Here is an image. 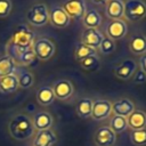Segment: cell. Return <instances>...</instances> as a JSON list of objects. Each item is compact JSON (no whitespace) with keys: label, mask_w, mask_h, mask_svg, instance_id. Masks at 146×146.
<instances>
[{"label":"cell","mask_w":146,"mask_h":146,"mask_svg":"<svg viewBox=\"0 0 146 146\" xmlns=\"http://www.w3.org/2000/svg\"><path fill=\"white\" fill-rule=\"evenodd\" d=\"M13 8L11 0H0V18H6L9 16Z\"/></svg>","instance_id":"obj_31"},{"label":"cell","mask_w":146,"mask_h":146,"mask_svg":"<svg viewBox=\"0 0 146 146\" xmlns=\"http://www.w3.org/2000/svg\"><path fill=\"white\" fill-rule=\"evenodd\" d=\"M54 119L51 116L50 113L41 111L34 114L33 119H32V123L35 130L40 131V130H46V129H50L52 125Z\"/></svg>","instance_id":"obj_17"},{"label":"cell","mask_w":146,"mask_h":146,"mask_svg":"<svg viewBox=\"0 0 146 146\" xmlns=\"http://www.w3.org/2000/svg\"><path fill=\"white\" fill-rule=\"evenodd\" d=\"M139 66H140V71H143L146 74V54L140 56V58H139Z\"/></svg>","instance_id":"obj_33"},{"label":"cell","mask_w":146,"mask_h":146,"mask_svg":"<svg viewBox=\"0 0 146 146\" xmlns=\"http://www.w3.org/2000/svg\"><path fill=\"white\" fill-rule=\"evenodd\" d=\"M17 80H18V88L27 89L33 86L34 75L30 71H23L17 75Z\"/></svg>","instance_id":"obj_27"},{"label":"cell","mask_w":146,"mask_h":146,"mask_svg":"<svg viewBox=\"0 0 146 146\" xmlns=\"http://www.w3.org/2000/svg\"><path fill=\"white\" fill-rule=\"evenodd\" d=\"M32 50H33L35 57L39 58L40 60H48L54 56V54L56 51V47H55L54 42L50 41L49 39L39 38V39L34 40Z\"/></svg>","instance_id":"obj_5"},{"label":"cell","mask_w":146,"mask_h":146,"mask_svg":"<svg viewBox=\"0 0 146 146\" xmlns=\"http://www.w3.org/2000/svg\"><path fill=\"white\" fill-rule=\"evenodd\" d=\"M75 111H76V114L81 119H88V117H90L91 116V111H92V99H90L88 97L80 99L76 103Z\"/></svg>","instance_id":"obj_24"},{"label":"cell","mask_w":146,"mask_h":146,"mask_svg":"<svg viewBox=\"0 0 146 146\" xmlns=\"http://www.w3.org/2000/svg\"><path fill=\"white\" fill-rule=\"evenodd\" d=\"M105 13L111 19H121L124 15L123 0H108L105 6Z\"/></svg>","instance_id":"obj_15"},{"label":"cell","mask_w":146,"mask_h":146,"mask_svg":"<svg viewBox=\"0 0 146 146\" xmlns=\"http://www.w3.org/2000/svg\"><path fill=\"white\" fill-rule=\"evenodd\" d=\"M34 40H35L34 32L27 25L21 24L14 31L8 43L18 50H26L32 48Z\"/></svg>","instance_id":"obj_2"},{"label":"cell","mask_w":146,"mask_h":146,"mask_svg":"<svg viewBox=\"0 0 146 146\" xmlns=\"http://www.w3.org/2000/svg\"><path fill=\"white\" fill-rule=\"evenodd\" d=\"M57 141V136L51 129L40 130L34 137L33 146H54Z\"/></svg>","instance_id":"obj_16"},{"label":"cell","mask_w":146,"mask_h":146,"mask_svg":"<svg viewBox=\"0 0 146 146\" xmlns=\"http://www.w3.org/2000/svg\"><path fill=\"white\" fill-rule=\"evenodd\" d=\"M128 128H131L132 130H139L146 128V113L140 110H135L128 117Z\"/></svg>","instance_id":"obj_18"},{"label":"cell","mask_w":146,"mask_h":146,"mask_svg":"<svg viewBox=\"0 0 146 146\" xmlns=\"http://www.w3.org/2000/svg\"><path fill=\"white\" fill-rule=\"evenodd\" d=\"M131 22H138L146 17V3L143 0H127L124 2V15Z\"/></svg>","instance_id":"obj_4"},{"label":"cell","mask_w":146,"mask_h":146,"mask_svg":"<svg viewBox=\"0 0 146 146\" xmlns=\"http://www.w3.org/2000/svg\"><path fill=\"white\" fill-rule=\"evenodd\" d=\"M34 131L32 119L26 114H16L9 122V133L16 140H26L33 136Z\"/></svg>","instance_id":"obj_1"},{"label":"cell","mask_w":146,"mask_h":146,"mask_svg":"<svg viewBox=\"0 0 146 146\" xmlns=\"http://www.w3.org/2000/svg\"><path fill=\"white\" fill-rule=\"evenodd\" d=\"M91 1L96 5H106L108 0H91Z\"/></svg>","instance_id":"obj_34"},{"label":"cell","mask_w":146,"mask_h":146,"mask_svg":"<svg viewBox=\"0 0 146 146\" xmlns=\"http://www.w3.org/2000/svg\"><path fill=\"white\" fill-rule=\"evenodd\" d=\"M108 128L114 132V133H121L128 129V122L127 117L119 116V115H113L110 120V125Z\"/></svg>","instance_id":"obj_25"},{"label":"cell","mask_w":146,"mask_h":146,"mask_svg":"<svg viewBox=\"0 0 146 146\" xmlns=\"http://www.w3.org/2000/svg\"><path fill=\"white\" fill-rule=\"evenodd\" d=\"M137 70V63L133 59H125L119 66L115 67L114 74L121 80H129L132 78Z\"/></svg>","instance_id":"obj_13"},{"label":"cell","mask_w":146,"mask_h":146,"mask_svg":"<svg viewBox=\"0 0 146 146\" xmlns=\"http://www.w3.org/2000/svg\"><path fill=\"white\" fill-rule=\"evenodd\" d=\"M51 88H52L55 98H57L59 100H67L68 98L72 97V95L74 92V87H73L72 82L66 79L56 81Z\"/></svg>","instance_id":"obj_10"},{"label":"cell","mask_w":146,"mask_h":146,"mask_svg":"<svg viewBox=\"0 0 146 146\" xmlns=\"http://www.w3.org/2000/svg\"><path fill=\"white\" fill-rule=\"evenodd\" d=\"M128 32L127 24L123 19H111L106 25V34L111 40H120L125 36Z\"/></svg>","instance_id":"obj_9"},{"label":"cell","mask_w":146,"mask_h":146,"mask_svg":"<svg viewBox=\"0 0 146 146\" xmlns=\"http://www.w3.org/2000/svg\"><path fill=\"white\" fill-rule=\"evenodd\" d=\"M133 111H135V104L128 98H122L112 103V113L114 115L128 117Z\"/></svg>","instance_id":"obj_14"},{"label":"cell","mask_w":146,"mask_h":146,"mask_svg":"<svg viewBox=\"0 0 146 146\" xmlns=\"http://www.w3.org/2000/svg\"><path fill=\"white\" fill-rule=\"evenodd\" d=\"M132 76H133V81L136 83H144L146 81V74L143 71H140V70L139 71H136Z\"/></svg>","instance_id":"obj_32"},{"label":"cell","mask_w":146,"mask_h":146,"mask_svg":"<svg viewBox=\"0 0 146 146\" xmlns=\"http://www.w3.org/2000/svg\"><path fill=\"white\" fill-rule=\"evenodd\" d=\"M79 63H80V65H81L82 68H86V70H94V68H96V67L98 66L99 60H98V57H97L96 55H92V56H89V57L82 59V60L79 62Z\"/></svg>","instance_id":"obj_30"},{"label":"cell","mask_w":146,"mask_h":146,"mask_svg":"<svg viewBox=\"0 0 146 146\" xmlns=\"http://www.w3.org/2000/svg\"><path fill=\"white\" fill-rule=\"evenodd\" d=\"M92 55H96V50L88 47L87 44L82 43V42H79L76 46H75V49H74V58L75 60L78 62H81L82 59L89 57V56H92Z\"/></svg>","instance_id":"obj_26"},{"label":"cell","mask_w":146,"mask_h":146,"mask_svg":"<svg viewBox=\"0 0 146 146\" xmlns=\"http://www.w3.org/2000/svg\"><path fill=\"white\" fill-rule=\"evenodd\" d=\"M129 49L135 55L146 54V36L143 34H136L129 40Z\"/></svg>","instance_id":"obj_21"},{"label":"cell","mask_w":146,"mask_h":146,"mask_svg":"<svg viewBox=\"0 0 146 146\" xmlns=\"http://www.w3.org/2000/svg\"><path fill=\"white\" fill-rule=\"evenodd\" d=\"M62 7L70 18H74L76 21L82 19L87 11L84 0H66Z\"/></svg>","instance_id":"obj_6"},{"label":"cell","mask_w":146,"mask_h":146,"mask_svg":"<svg viewBox=\"0 0 146 146\" xmlns=\"http://www.w3.org/2000/svg\"><path fill=\"white\" fill-rule=\"evenodd\" d=\"M16 63L15 60L7 54L0 56V78L15 74Z\"/></svg>","instance_id":"obj_23"},{"label":"cell","mask_w":146,"mask_h":146,"mask_svg":"<svg viewBox=\"0 0 146 146\" xmlns=\"http://www.w3.org/2000/svg\"><path fill=\"white\" fill-rule=\"evenodd\" d=\"M112 114V103L107 99H96L92 102L91 117L97 121L105 120Z\"/></svg>","instance_id":"obj_7"},{"label":"cell","mask_w":146,"mask_h":146,"mask_svg":"<svg viewBox=\"0 0 146 146\" xmlns=\"http://www.w3.org/2000/svg\"><path fill=\"white\" fill-rule=\"evenodd\" d=\"M99 50L102 52V55H110L115 50V42L113 40H111L107 36H104L100 46H99Z\"/></svg>","instance_id":"obj_29"},{"label":"cell","mask_w":146,"mask_h":146,"mask_svg":"<svg viewBox=\"0 0 146 146\" xmlns=\"http://www.w3.org/2000/svg\"><path fill=\"white\" fill-rule=\"evenodd\" d=\"M104 39L103 33L98 29H84L81 34V42L97 50Z\"/></svg>","instance_id":"obj_11"},{"label":"cell","mask_w":146,"mask_h":146,"mask_svg":"<svg viewBox=\"0 0 146 146\" xmlns=\"http://www.w3.org/2000/svg\"><path fill=\"white\" fill-rule=\"evenodd\" d=\"M27 22L35 27L44 26L49 22V9L44 3L33 5L26 13Z\"/></svg>","instance_id":"obj_3"},{"label":"cell","mask_w":146,"mask_h":146,"mask_svg":"<svg viewBox=\"0 0 146 146\" xmlns=\"http://www.w3.org/2000/svg\"><path fill=\"white\" fill-rule=\"evenodd\" d=\"M71 18L65 13L62 6H52L49 10V22L54 27L64 29L68 26Z\"/></svg>","instance_id":"obj_8"},{"label":"cell","mask_w":146,"mask_h":146,"mask_svg":"<svg viewBox=\"0 0 146 146\" xmlns=\"http://www.w3.org/2000/svg\"><path fill=\"white\" fill-rule=\"evenodd\" d=\"M18 89V80L16 74L0 78V91L2 94H13Z\"/></svg>","instance_id":"obj_22"},{"label":"cell","mask_w":146,"mask_h":146,"mask_svg":"<svg viewBox=\"0 0 146 146\" xmlns=\"http://www.w3.org/2000/svg\"><path fill=\"white\" fill-rule=\"evenodd\" d=\"M82 24L86 29H98L102 25V16L95 9H87L82 18Z\"/></svg>","instance_id":"obj_19"},{"label":"cell","mask_w":146,"mask_h":146,"mask_svg":"<svg viewBox=\"0 0 146 146\" xmlns=\"http://www.w3.org/2000/svg\"><path fill=\"white\" fill-rule=\"evenodd\" d=\"M130 141L135 146L146 145V128L139 130H132L130 132Z\"/></svg>","instance_id":"obj_28"},{"label":"cell","mask_w":146,"mask_h":146,"mask_svg":"<svg viewBox=\"0 0 146 146\" xmlns=\"http://www.w3.org/2000/svg\"><path fill=\"white\" fill-rule=\"evenodd\" d=\"M55 99L56 98L51 87L43 86L36 90V100L41 106H49L55 102Z\"/></svg>","instance_id":"obj_20"},{"label":"cell","mask_w":146,"mask_h":146,"mask_svg":"<svg viewBox=\"0 0 146 146\" xmlns=\"http://www.w3.org/2000/svg\"><path fill=\"white\" fill-rule=\"evenodd\" d=\"M116 140V133H114L108 127H100L96 130L94 141L97 146H113Z\"/></svg>","instance_id":"obj_12"}]
</instances>
